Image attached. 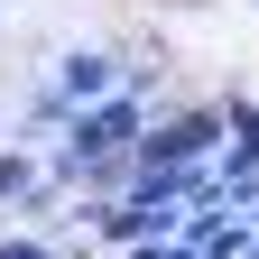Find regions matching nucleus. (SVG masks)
Returning a JSON list of instances; mask_svg holds the SVG:
<instances>
[{
  "mask_svg": "<svg viewBox=\"0 0 259 259\" xmlns=\"http://www.w3.org/2000/svg\"><path fill=\"white\" fill-rule=\"evenodd\" d=\"M37 185V167H28V157H0V194H28Z\"/></svg>",
  "mask_w": 259,
  "mask_h": 259,
  "instance_id": "nucleus-1",
  "label": "nucleus"
},
{
  "mask_svg": "<svg viewBox=\"0 0 259 259\" xmlns=\"http://www.w3.org/2000/svg\"><path fill=\"white\" fill-rule=\"evenodd\" d=\"M0 259H47V250H37V241H10V250H0Z\"/></svg>",
  "mask_w": 259,
  "mask_h": 259,
  "instance_id": "nucleus-2",
  "label": "nucleus"
}]
</instances>
